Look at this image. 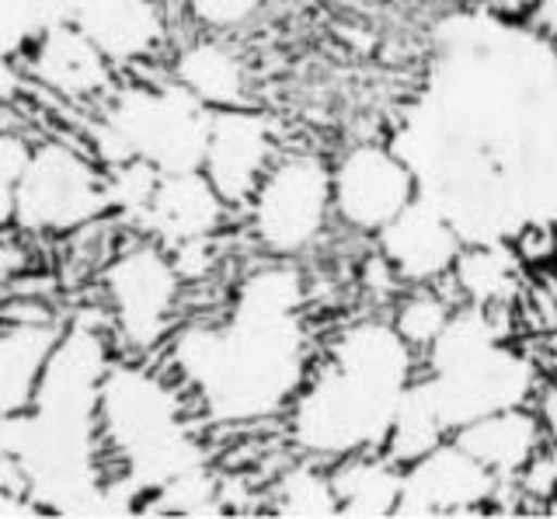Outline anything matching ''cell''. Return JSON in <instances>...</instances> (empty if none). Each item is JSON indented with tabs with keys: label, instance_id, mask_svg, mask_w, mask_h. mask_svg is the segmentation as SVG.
<instances>
[{
	"label": "cell",
	"instance_id": "1",
	"mask_svg": "<svg viewBox=\"0 0 557 519\" xmlns=\"http://www.w3.org/2000/svg\"><path fill=\"white\" fill-rule=\"evenodd\" d=\"M307 275L296 258H269L234 286L220 321L185 324L168 338L164 370L209 425L286 419L313 370Z\"/></svg>",
	"mask_w": 557,
	"mask_h": 519
},
{
	"label": "cell",
	"instance_id": "2",
	"mask_svg": "<svg viewBox=\"0 0 557 519\" xmlns=\"http://www.w3.org/2000/svg\"><path fill=\"white\" fill-rule=\"evenodd\" d=\"M112 367L104 321L74 318L52 349L25 411L0 415V443L25 495L57 516H126L112 492L101 440V384Z\"/></svg>",
	"mask_w": 557,
	"mask_h": 519
},
{
	"label": "cell",
	"instance_id": "3",
	"mask_svg": "<svg viewBox=\"0 0 557 519\" xmlns=\"http://www.w3.org/2000/svg\"><path fill=\"white\" fill-rule=\"evenodd\" d=\"M188 394L168 370L147 362H112L101 384V440L119 471L112 492L126 516L139 512L144 498L196 467H206Z\"/></svg>",
	"mask_w": 557,
	"mask_h": 519
},
{
	"label": "cell",
	"instance_id": "4",
	"mask_svg": "<svg viewBox=\"0 0 557 519\" xmlns=\"http://www.w3.org/2000/svg\"><path fill=\"white\" fill-rule=\"evenodd\" d=\"M213 109L185 91L178 81L122 84L101 98V112L84 136L95 158L112 168L122 161H147L161 175L202 171Z\"/></svg>",
	"mask_w": 557,
	"mask_h": 519
},
{
	"label": "cell",
	"instance_id": "5",
	"mask_svg": "<svg viewBox=\"0 0 557 519\" xmlns=\"http://www.w3.org/2000/svg\"><path fill=\"white\" fill-rule=\"evenodd\" d=\"M405 394L324 356L313 362L307 384L286 411L289 443L300 457L327 467L366 449H383Z\"/></svg>",
	"mask_w": 557,
	"mask_h": 519
},
{
	"label": "cell",
	"instance_id": "6",
	"mask_svg": "<svg viewBox=\"0 0 557 519\" xmlns=\"http://www.w3.org/2000/svg\"><path fill=\"white\" fill-rule=\"evenodd\" d=\"M248 213V234L269 258H296L327 237L335 223V193H331V161L313 150L278 153L269 175L255 188Z\"/></svg>",
	"mask_w": 557,
	"mask_h": 519
},
{
	"label": "cell",
	"instance_id": "7",
	"mask_svg": "<svg viewBox=\"0 0 557 519\" xmlns=\"http://www.w3.org/2000/svg\"><path fill=\"white\" fill-rule=\"evenodd\" d=\"M115 342L133 359L157 353L174 335L185 280L164 245L144 237L115 255L101 272Z\"/></svg>",
	"mask_w": 557,
	"mask_h": 519
},
{
	"label": "cell",
	"instance_id": "8",
	"mask_svg": "<svg viewBox=\"0 0 557 519\" xmlns=\"http://www.w3.org/2000/svg\"><path fill=\"white\" fill-rule=\"evenodd\" d=\"M104 213H112L104 171L70 144H35L25 175L14 185V227L28 234H74Z\"/></svg>",
	"mask_w": 557,
	"mask_h": 519
},
{
	"label": "cell",
	"instance_id": "9",
	"mask_svg": "<svg viewBox=\"0 0 557 519\" xmlns=\"http://www.w3.org/2000/svg\"><path fill=\"white\" fill-rule=\"evenodd\" d=\"M335 220L348 234L376 237L418 199V175L397 147L362 140L331 164Z\"/></svg>",
	"mask_w": 557,
	"mask_h": 519
},
{
	"label": "cell",
	"instance_id": "10",
	"mask_svg": "<svg viewBox=\"0 0 557 519\" xmlns=\"http://www.w3.org/2000/svg\"><path fill=\"white\" fill-rule=\"evenodd\" d=\"M498 492L502 481L449 436L405 467L397 516H481Z\"/></svg>",
	"mask_w": 557,
	"mask_h": 519
},
{
	"label": "cell",
	"instance_id": "11",
	"mask_svg": "<svg viewBox=\"0 0 557 519\" xmlns=\"http://www.w3.org/2000/svg\"><path fill=\"white\" fill-rule=\"evenodd\" d=\"M278 153H283L278 129L265 112H258L255 106L220 109L209 123L202 175L216 185V193L234 210H244Z\"/></svg>",
	"mask_w": 557,
	"mask_h": 519
},
{
	"label": "cell",
	"instance_id": "12",
	"mask_svg": "<svg viewBox=\"0 0 557 519\" xmlns=\"http://www.w3.org/2000/svg\"><path fill=\"white\" fill-rule=\"evenodd\" d=\"M463 245L467 240L453 227V220L425 196H418L373 237L376 255L391 265L400 286L446 283Z\"/></svg>",
	"mask_w": 557,
	"mask_h": 519
},
{
	"label": "cell",
	"instance_id": "13",
	"mask_svg": "<svg viewBox=\"0 0 557 519\" xmlns=\"http://www.w3.org/2000/svg\"><path fill=\"white\" fill-rule=\"evenodd\" d=\"M70 25L81 28L115 71L150 63L171 39L168 0H70Z\"/></svg>",
	"mask_w": 557,
	"mask_h": 519
},
{
	"label": "cell",
	"instance_id": "14",
	"mask_svg": "<svg viewBox=\"0 0 557 519\" xmlns=\"http://www.w3.org/2000/svg\"><path fill=\"white\" fill-rule=\"evenodd\" d=\"M231 213L234 206L216 193V185L202 171H182V175H161L147 210L136 217L133 227L174 251L191 240L220 237Z\"/></svg>",
	"mask_w": 557,
	"mask_h": 519
},
{
	"label": "cell",
	"instance_id": "15",
	"mask_svg": "<svg viewBox=\"0 0 557 519\" xmlns=\"http://www.w3.org/2000/svg\"><path fill=\"white\" fill-rule=\"evenodd\" d=\"M25 74L32 84L60 95L66 101H95L115 88V66L101 49L70 22L28 49Z\"/></svg>",
	"mask_w": 557,
	"mask_h": 519
},
{
	"label": "cell",
	"instance_id": "16",
	"mask_svg": "<svg viewBox=\"0 0 557 519\" xmlns=\"http://www.w3.org/2000/svg\"><path fill=\"white\" fill-rule=\"evenodd\" d=\"M60 335L63 324L35 304L0 310V415L25 411L32 405Z\"/></svg>",
	"mask_w": 557,
	"mask_h": 519
},
{
	"label": "cell",
	"instance_id": "17",
	"mask_svg": "<svg viewBox=\"0 0 557 519\" xmlns=\"http://www.w3.org/2000/svg\"><path fill=\"white\" fill-rule=\"evenodd\" d=\"M171 81H178L206 109H244L255 106V77L251 66L226 42L220 32L188 39L171 57Z\"/></svg>",
	"mask_w": 557,
	"mask_h": 519
},
{
	"label": "cell",
	"instance_id": "18",
	"mask_svg": "<svg viewBox=\"0 0 557 519\" xmlns=\"http://www.w3.org/2000/svg\"><path fill=\"white\" fill-rule=\"evenodd\" d=\"M453 440H457L470 457H478L502 484H516V478L527 471L530 460L550 443L533 401L487 411L481 419L453 432Z\"/></svg>",
	"mask_w": 557,
	"mask_h": 519
},
{
	"label": "cell",
	"instance_id": "19",
	"mask_svg": "<svg viewBox=\"0 0 557 519\" xmlns=\"http://www.w3.org/2000/svg\"><path fill=\"white\" fill-rule=\"evenodd\" d=\"M331 484H335L342 516H397L405 467L383 449H366L331 464Z\"/></svg>",
	"mask_w": 557,
	"mask_h": 519
},
{
	"label": "cell",
	"instance_id": "20",
	"mask_svg": "<svg viewBox=\"0 0 557 519\" xmlns=\"http://www.w3.org/2000/svg\"><path fill=\"white\" fill-rule=\"evenodd\" d=\"M519 269L522 258L516 255L512 240H478V245H463L446 283L460 304L509 307L519 289Z\"/></svg>",
	"mask_w": 557,
	"mask_h": 519
},
{
	"label": "cell",
	"instance_id": "21",
	"mask_svg": "<svg viewBox=\"0 0 557 519\" xmlns=\"http://www.w3.org/2000/svg\"><path fill=\"white\" fill-rule=\"evenodd\" d=\"M457 314V293H449L446 283L429 286H405L394 297L391 321L418 353L425 356L429 345L446 332L449 318Z\"/></svg>",
	"mask_w": 557,
	"mask_h": 519
},
{
	"label": "cell",
	"instance_id": "22",
	"mask_svg": "<svg viewBox=\"0 0 557 519\" xmlns=\"http://www.w3.org/2000/svg\"><path fill=\"white\" fill-rule=\"evenodd\" d=\"M272 509L278 516H342L331 467L310 457H300L286 467V474L275 481Z\"/></svg>",
	"mask_w": 557,
	"mask_h": 519
},
{
	"label": "cell",
	"instance_id": "23",
	"mask_svg": "<svg viewBox=\"0 0 557 519\" xmlns=\"http://www.w3.org/2000/svg\"><path fill=\"white\" fill-rule=\"evenodd\" d=\"M63 22H70V0H0V57H25Z\"/></svg>",
	"mask_w": 557,
	"mask_h": 519
},
{
	"label": "cell",
	"instance_id": "24",
	"mask_svg": "<svg viewBox=\"0 0 557 519\" xmlns=\"http://www.w3.org/2000/svg\"><path fill=\"white\" fill-rule=\"evenodd\" d=\"M157 182H161V171L150 168L147 161H122L104 168V185H109V202L112 210L129 223H136V217L147 210V202L153 196Z\"/></svg>",
	"mask_w": 557,
	"mask_h": 519
},
{
	"label": "cell",
	"instance_id": "25",
	"mask_svg": "<svg viewBox=\"0 0 557 519\" xmlns=\"http://www.w3.org/2000/svg\"><path fill=\"white\" fill-rule=\"evenodd\" d=\"M188 11L191 22H199L209 32H240L248 28L261 11H265L269 0H178Z\"/></svg>",
	"mask_w": 557,
	"mask_h": 519
},
{
	"label": "cell",
	"instance_id": "26",
	"mask_svg": "<svg viewBox=\"0 0 557 519\" xmlns=\"http://www.w3.org/2000/svg\"><path fill=\"white\" fill-rule=\"evenodd\" d=\"M35 153V144L28 136L14 133V129H0V178L17 185V178L25 175V168Z\"/></svg>",
	"mask_w": 557,
	"mask_h": 519
},
{
	"label": "cell",
	"instance_id": "27",
	"mask_svg": "<svg viewBox=\"0 0 557 519\" xmlns=\"http://www.w3.org/2000/svg\"><path fill=\"white\" fill-rule=\"evenodd\" d=\"M25 84H28L25 66H14V60L0 57V109L11 106V101L25 91Z\"/></svg>",
	"mask_w": 557,
	"mask_h": 519
},
{
	"label": "cell",
	"instance_id": "28",
	"mask_svg": "<svg viewBox=\"0 0 557 519\" xmlns=\"http://www.w3.org/2000/svg\"><path fill=\"white\" fill-rule=\"evenodd\" d=\"M533 408L540 411V422L547 429V440L557 443V384H540Z\"/></svg>",
	"mask_w": 557,
	"mask_h": 519
},
{
	"label": "cell",
	"instance_id": "29",
	"mask_svg": "<svg viewBox=\"0 0 557 519\" xmlns=\"http://www.w3.org/2000/svg\"><path fill=\"white\" fill-rule=\"evenodd\" d=\"M0 516H46V512L35 506L25 492H17L11 484L0 481Z\"/></svg>",
	"mask_w": 557,
	"mask_h": 519
},
{
	"label": "cell",
	"instance_id": "30",
	"mask_svg": "<svg viewBox=\"0 0 557 519\" xmlns=\"http://www.w3.org/2000/svg\"><path fill=\"white\" fill-rule=\"evenodd\" d=\"M481 8L495 11V14H505V18H522L527 22L530 14L540 8V0H478Z\"/></svg>",
	"mask_w": 557,
	"mask_h": 519
},
{
	"label": "cell",
	"instance_id": "31",
	"mask_svg": "<svg viewBox=\"0 0 557 519\" xmlns=\"http://www.w3.org/2000/svg\"><path fill=\"white\" fill-rule=\"evenodd\" d=\"M25 251L14 245V240H8V237H0V283H8L14 272H22L25 269Z\"/></svg>",
	"mask_w": 557,
	"mask_h": 519
},
{
	"label": "cell",
	"instance_id": "32",
	"mask_svg": "<svg viewBox=\"0 0 557 519\" xmlns=\"http://www.w3.org/2000/svg\"><path fill=\"white\" fill-rule=\"evenodd\" d=\"M530 25L536 28V32H544V36L554 42V49H557V0H540V8L530 14Z\"/></svg>",
	"mask_w": 557,
	"mask_h": 519
},
{
	"label": "cell",
	"instance_id": "33",
	"mask_svg": "<svg viewBox=\"0 0 557 519\" xmlns=\"http://www.w3.org/2000/svg\"><path fill=\"white\" fill-rule=\"evenodd\" d=\"M14 223V185L0 178V231H8Z\"/></svg>",
	"mask_w": 557,
	"mask_h": 519
}]
</instances>
